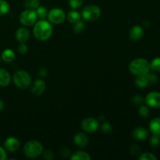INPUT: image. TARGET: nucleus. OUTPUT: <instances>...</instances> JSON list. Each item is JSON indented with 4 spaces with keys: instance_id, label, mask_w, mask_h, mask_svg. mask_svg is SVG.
I'll return each instance as SVG.
<instances>
[{
    "instance_id": "obj_18",
    "label": "nucleus",
    "mask_w": 160,
    "mask_h": 160,
    "mask_svg": "<svg viewBox=\"0 0 160 160\" xmlns=\"http://www.w3.org/2000/svg\"><path fill=\"white\" fill-rule=\"evenodd\" d=\"M149 130L152 134H160V117H155L150 121Z\"/></svg>"
},
{
    "instance_id": "obj_11",
    "label": "nucleus",
    "mask_w": 160,
    "mask_h": 160,
    "mask_svg": "<svg viewBox=\"0 0 160 160\" xmlns=\"http://www.w3.org/2000/svg\"><path fill=\"white\" fill-rule=\"evenodd\" d=\"M20 144L19 140L14 137L8 138L4 142L5 149L10 152H14L17 151L20 148Z\"/></svg>"
},
{
    "instance_id": "obj_12",
    "label": "nucleus",
    "mask_w": 160,
    "mask_h": 160,
    "mask_svg": "<svg viewBox=\"0 0 160 160\" xmlns=\"http://www.w3.org/2000/svg\"><path fill=\"white\" fill-rule=\"evenodd\" d=\"M73 142L77 146L80 148H84L88 144V138L84 133L78 132L73 137Z\"/></svg>"
},
{
    "instance_id": "obj_37",
    "label": "nucleus",
    "mask_w": 160,
    "mask_h": 160,
    "mask_svg": "<svg viewBox=\"0 0 160 160\" xmlns=\"http://www.w3.org/2000/svg\"><path fill=\"white\" fill-rule=\"evenodd\" d=\"M7 157L6 149L0 146V160H5Z\"/></svg>"
},
{
    "instance_id": "obj_30",
    "label": "nucleus",
    "mask_w": 160,
    "mask_h": 160,
    "mask_svg": "<svg viewBox=\"0 0 160 160\" xmlns=\"http://www.w3.org/2000/svg\"><path fill=\"white\" fill-rule=\"evenodd\" d=\"M138 113L143 118H147L149 116V109L146 106H141L138 109Z\"/></svg>"
},
{
    "instance_id": "obj_28",
    "label": "nucleus",
    "mask_w": 160,
    "mask_h": 160,
    "mask_svg": "<svg viewBox=\"0 0 160 160\" xmlns=\"http://www.w3.org/2000/svg\"><path fill=\"white\" fill-rule=\"evenodd\" d=\"M84 0H68V3L70 8L73 9H77L83 5Z\"/></svg>"
},
{
    "instance_id": "obj_23",
    "label": "nucleus",
    "mask_w": 160,
    "mask_h": 160,
    "mask_svg": "<svg viewBox=\"0 0 160 160\" xmlns=\"http://www.w3.org/2000/svg\"><path fill=\"white\" fill-rule=\"evenodd\" d=\"M39 6H40L39 0H26L24 3L26 9H32V10H36Z\"/></svg>"
},
{
    "instance_id": "obj_7",
    "label": "nucleus",
    "mask_w": 160,
    "mask_h": 160,
    "mask_svg": "<svg viewBox=\"0 0 160 160\" xmlns=\"http://www.w3.org/2000/svg\"><path fill=\"white\" fill-rule=\"evenodd\" d=\"M48 21L53 24H60L65 20L66 13L62 9L59 8H54L48 11Z\"/></svg>"
},
{
    "instance_id": "obj_27",
    "label": "nucleus",
    "mask_w": 160,
    "mask_h": 160,
    "mask_svg": "<svg viewBox=\"0 0 160 160\" xmlns=\"http://www.w3.org/2000/svg\"><path fill=\"white\" fill-rule=\"evenodd\" d=\"M139 159L140 160H156L157 158L155 156L153 153L152 152H144L141 154V156H139Z\"/></svg>"
},
{
    "instance_id": "obj_10",
    "label": "nucleus",
    "mask_w": 160,
    "mask_h": 160,
    "mask_svg": "<svg viewBox=\"0 0 160 160\" xmlns=\"http://www.w3.org/2000/svg\"><path fill=\"white\" fill-rule=\"evenodd\" d=\"M46 88V84L42 79L35 80L31 86V92L35 96H40L45 92Z\"/></svg>"
},
{
    "instance_id": "obj_33",
    "label": "nucleus",
    "mask_w": 160,
    "mask_h": 160,
    "mask_svg": "<svg viewBox=\"0 0 160 160\" xmlns=\"http://www.w3.org/2000/svg\"><path fill=\"white\" fill-rule=\"evenodd\" d=\"M102 131L105 133H109L112 131V125L108 122H104L102 125Z\"/></svg>"
},
{
    "instance_id": "obj_38",
    "label": "nucleus",
    "mask_w": 160,
    "mask_h": 160,
    "mask_svg": "<svg viewBox=\"0 0 160 160\" xmlns=\"http://www.w3.org/2000/svg\"><path fill=\"white\" fill-rule=\"evenodd\" d=\"M61 154H62V156H65L66 157V156H68L70 154V152L68 148H63L62 150H61Z\"/></svg>"
},
{
    "instance_id": "obj_22",
    "label": "nucleus",
    "mask_w": 160,
    "mask_h": 160,
    "mask_svg": "<svg viewBox=\"0 0 160 160\" xmlns=\"http://www.w3.org/2000/svg\"><path fill=\"white\" fill-rule=\"evenodd\" d=\"M35 11L36 13H37L38 18H40L41 20H45V19L48 17V10L46 7H45V6H39Z\"/></svg>"
},
{
    "instance_id": "obj_1",
    "label": "nucleus",
    "mask_w": 160,
    "mask_h": 160,
    "mask_svg": "<svg viewBox=\"0 0 160 160\" xmlns=\"http://www.w3.org/2000/svg\"><path fill=\"white\" fill-rule=\"evenodd\" d=\"M34 25L33 34L36 39L41 42H44L51 38L53 33V28L49 21L41 20L36 22Z\"/></svg>"
},
{
    "instance_id": "obj_20",
    "label": "nucleus",
    "mask_w": 160,
    "mask_h": 160,
    "mask_svg": "<svg viewBox=\"0 0 160 160\" xmlns=\"http://www.w3.org/2000/svg\"><path fill=\"white\" fill-rule=\"evenodd\" d=\"M81 13H80L78 11L74 10V9L70 11V12H68V14H67V20H68V21L70 22V23H73V24L76 23V22L81 20Z\"/></svg>"
},
{
    "instance_id": "obj_17",
    "label": "nucleus",
    "mask_w": 160,
    "mask_h": 160,
    "mask_svg": "<svg viewBox=\"0 0 160 160\" xmlns=\"http://www.w3.org/2000/svg\"><path fill=\"white\" fill-rule=\"evenodd\" d=\"M134 83H135L136 86L138 88H146L150 84L148 73L145 75H141V76H137L135 81H134Z\"/></svg>"
},
{
    "instance_id": "obj_31",
    "label": "nucleus",
    "mask_w": 160,
    "mask_h": 160,
    "mask_svg": "<svg viewBox=\"0 0 160 160\" xmlns=\"http://www.w3.org/2000/svg\"><path fill=\"white\" fill-rule=\"evenodd\" d=\"M131 101H132V102L134 103V105H141L142 104V102H143L144 101H145V99H144V98L142 96V95H136L132 97Z\"/></svg>"
},
{
    "instance_id": "obj_15",
    "label": "nucleus",
    "mask_w": 160,
    "mask_h": 160,
    "mask_svg": "<svg viewBox=\"0 0 160 160\" xmlns=\"http://www.w3.org/2000/svg\"><path fill=\"white\" fill-rule=\"evenodd\" d=\"M148 135V131H147L146 128L139 127V128H135L133 131V137L134 139L138 141H143L147 138Z\"/></svg>"
},
{
    "instance_id": "obj_29",
    "label": "nucleus",
    "mask_w": 160,
    "mask_h": 160,
    "mask_svg": "<svg viewBox=\"0 0 160 160\" xmlns=\"http://www.w3.org/2000/svg\"><path fill=\"white\" fill-rule=\"evenodd\" d=\"M160 144V134H153L150 138V145L151 146L156 148Z\"/></svg>"
},
{
    "instance_id": "obj_35",
    "label": "nucleus",
    "mask_w": 160,
    "mask_h": 160,
    "mask_svg": "<svg viewBox=\"0 0 160 160\" xmlns=\"http://www.w3.org/2000/svg\"><path fill=\"white\" fill-rule=\"evenodd\" d=\"M148 79H149V82L150 84H155L158 81V78L156 74L154 73H148Z\"/></svg>"
},
{
    "instance_id": "obj_3",
    "label": "nucleus",
    "mask_w": 160,
    "mask_h": 160,
    "mask_svg": "<svg viewBox=\"0 0 160 160\" xmlns=\"http://www.w3.org/2000/svg\"><path fill=\"white\" fill-rule=\"evenodd\" d=\"M23 154L27 158L35 159L43 152V145L38 141L31 140L27 142L23 146Z\"/></svg>"
},
{
    "instance_id": "obj_19",
    "label": "nucleus",
    "mask_w": 160,
    "mask_h": 160,
    "mask_svg": "<svg viewBox=\"0 0 160 160\" xmlns=\"http://www.w3.org/2000/svg\"><path fill=\"white\" fill-rule=\"evenodd\" d=\"M16 57L15 52L12 51V49H5L4 51L2 52V59L6 62H10L14 60Z\"/></svg>"
},
{
    "instance_id": "obj_26",
    "label": "nucleus",
    "mask_w": 160,
    "mask_h": 160,
    "mask_svg": "<svg viewBox=\"0 0 160 160\" xmlns=\"http://www.w3.org/2000/svg\"><path fill=\"white\" fill-rule=\"evenodd\" d=\"M85 28V24L83 21L79 20V21L76 22L75 23H73V31H74L76 34H80V33L83 32Z\"/></svg>"
},
{
    "instance_id": "obj_36",
    "label": "nucleus",
    "mask_w": 160,
    "mask_h": 160,
    "mask_svg": "<svg viewBox=\"0 0 160 160\" xmlns=\"http://www.w3.org/2000/svg\"><path fill=\"white\" fill-rule=\"evenodd\" d=\"M44 158H45V159H52L53 158H54V154H53V152L52 151H50V150H46V151H45V152H44Z\"/></svg>"
},
{
    "instance_id": "obj_40",
    "label": "nucleus",
    "mask_w": 160,
    "mask_h": 160,
    "mask_svg": "<svg viewBox=\"0 0 160 160\" xmlns=\"http://www.w3.org/2000/svg\"><path fill=\"white\" fill-rule=\"evenodd\" d=\"M0 61H1V59H0Z\"/></svg>"
},
{
    "instance_id": "obj_34",
    "label": "nucleus",
    "mask_w": 160,
    "mask_h": 160,
    "mask_svg": "<svg viewBox=\"0 0 160 160\" xmlns=\"http://www.w3.org/2000/svg\"><path fill=\"white\" fill-rule=\"evenodd\" d=\"M18 52L21 55L26 54L27 52H28V46H27V45L24 42L23 43H20L18 46Z\"/></svg>"
},
{
    "instance_id": "obj_13",
    "label": "nucleus",
    "mask_w": 160,
    "mask_h": 160,
    "mask_svg": "<svg viewBox=\"0 0 160 160\" xmlns=\"http://www.w3.org/2000/svg\"><path fill=\"white\" fill-rule=\"evenodd\" d=\"M15 37L20 43H25L30 38V31L25 28H20L16 31Z\"/></svg>"
},
{
    "instance_id": "obj_16",
    "label": "nucleus",
    "mask_w": 160,
    "mask_h": 160,
    "mask_svg": "<svg viewBox=\"0 0 160 160\" xmlns=\"http://www.w3.org/2000/svg\"><path fill=\"white\" fill-rule=\"evenodd\" d=\"M11 81L10 74L6 70L0 68V86L7 87Z\"/></svg>"
},
{
    "instance_id": "obj_21",
    "label": "nucleus",
    "mask_w": 160,
    "mask_h": 160,
    "mask_svg": "<svg viewBox=\"0 0 160 160\" xmlns=\"http://www.w3.org/2000/svg\"><path fill=\"white\" fill-rule=\"evenodd\" d=\"M71 160H90L91 156L88 153L83 151H78L71 155Z\"/></svg>"
},
{
    "instance_id": "obj_6",
    "label": "nucleus",
    "mask_w": 160,
    "mask_h": 160,
    "mask_svg": "<svg viewBox=\"0 0 160 160\" xmlns=\"http://www.w3.org/2000/svg\"><path fill=\"white\" fill-rule=\"evenodd\" d=\"M19 20L23 26L30 27L34 25L37 22L38 16L35 10L26 9L20 14Z\"/></svg>"
},
{
    "instance_id": "obj_8",
    "label": "nucleus",
    "mask_w": 160,
    "mask_h": 160,
    "mask_svg": "<svg viewBox=\"0 0 160 160\" xmlns=\"http://www.w3.org/2000/svg\"><path fill=\"white\" fill-rule=\"evenodd\" d=\"M81 127L86 132L94 133L98 130L99 123L96 119L92 118V117H87L81 121Z\"/></svg>"
},
{
    "instance_id": "obj_4",
    "label": "nucleus",
    "mask_w": 160,
    "mask_h": 160,
    "mask_svg": "<svg viewBox=\"0 0 160 160\" xmlns=\"http://www.w3.org/2000/svg\"><path fill=\"white\" fill-rule=\"evenodd\" d=\"M81 15L86 21H95L101 16V9L96 5H88L83 9Z\"/></svg>"
},
{
    "instance_id": "obj_5",
    "label": "nucleus",
    "mask_w": 160,
    "mask_h": 160,
    "mask_svg": "<svg viewBox=\"0 0 160 160\" xmlns=\"http://www.w3.org/2000/svg\"><path fill=\"white\" fill-rule=\"evenodd\" d=\"M13 83L20 89H26L31 84V76L25 70H18L13 75Z\"/></svg>"
},
{
    "instance_id": "obj_9",
    "label": "nucleus",
    "mask_w": 160,
    "mask_h": 160,
    "mask_svg": "<svg viewBox=\"0 0 160 160\" xmlns=\"http://www.w3.org/2000/svg\"><path fill=\"white\" fill-rule=\"evenodd\" d=\"M145 102L147 106L152 108L160 107V92H151L146 95Z\"/></svg>"
},
{
    "instance_id": "obj_14",
    "label": "nucleus",
    "mask_w": 160,
    "mask_h": 160,
    "mask_svg": "<svg viewBox=\"0 0 160 160\" xmlns=\"http://www.w3.org/2000/svg\"><path fill=\"white\" fill-rule=\"evenodd\" d=\"M143 28L139 25H134L129 31V38L132 41H138L143 35Z\"/></svg>"
},
{
    "instance_id": "obj_32",
    "label": "nucleus",
    "mask_w": 160,
    "mask_h": 160,
    "mask_svg": "<svg viewBox=\"0 0 160 160\" xmlns=\"http://www.w3.org/2000/svg\"><path fill=\"white\" fill-rule=\"evenodd\" d=\"M130 151H131V154L132 155H134V156H137V155L140 154L141 153V148L139 145H134L131 147Z\"/></svg>"
},
{
    "instance_id": "obj_25",
    "label": "nucleus",
    "mask_w": 160,
    "mask_h": 160,
    "mask_svg": "<svg viewBox=\"0 0 160 160\" xmlns=\"http://www.w3.org/2000/svg\"><path fill=\"white\" fill-rule=\"evenodd\" d=\"M9 11V4L6 0H0V15H5Z\"/></svg>"
},
{
    "instance_id": "obj_39",
    "label": "nucleus",
    "mask_w": 160,
    "mask_h": 160,
    "mask_svg": "<svg viewBox=\"0 0 160 160\" xmlns=\"http://www.w3.org/2000/svg\"><path fill=\"white\" fill-rule=\"evenodd\" d=\"M3 107H4V102H3L2 100L0 98V112L3 109Z\"/></svg>"
},
{
    "instance_id": "obj_24",
    "label": "nucleus",
    "mask_w": 160,
    "mask_h": 160,
    "mask_svg": "<svg viewBox=\"0 0 160 160\" xmlns=\"http://www.w3.org/2000/svg\"><path fill=\"white\" fill-rule=\"evenodd\" d=\"M150 69L155 72L160 73V57H156L150 62Z\"/></svg>"
},
{
    "instance_id": "obj_2",
    "label": "nucleus",
    "mask_w": 160,
    "mask_h": 160,
    "mask_svg": "<svg viewBox=\"0 0 160 160\" xmlns=\"http://www.w3.org/2000/svg\"><path fill=\"white\" fill-rule=\"evenodd\" d=\"M150 62L144 58H137L131 62L129 65V70L133 75L141 76L149 73Z\"/></svg>"
}]
</instances>
